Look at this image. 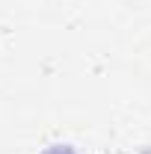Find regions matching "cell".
Returning a JSON list of instances; mask_svg holds the SVG:
<instances>
[{
	"label": "cell",
	"instance_id": "obj_1",
	"mask_svg": "<svg viewBox=\"0 0 151 154\" xmlns=\"http://www.w3.org/2000/svg\"><path fill=\"white\" fill-rule=\"evenodd\" d=\"M45 154H74V148L71 145H51Z\"/></svg>",
	"mask_w": 151,
	"mask_h": 154
}]
</instances>
